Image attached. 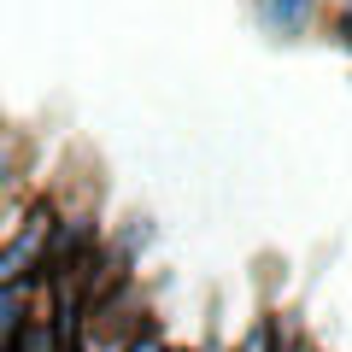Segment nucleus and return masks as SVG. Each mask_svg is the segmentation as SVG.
<instances>
[{"label":"nucleus","instance_id":"7ed1b4c3","mask_svg":"<svg viewBox=\"0 0 352 352\" xmlns=\"http://www.w3.org/2000/svg\"><path fill=\"white\" fill-rule=\"evenodd\" d=\"M129 352H164V340H159V335H147V340H135Z\"/></svg>","mask_w":352,"mask_h":352},{"label":"nucleus","instance_id":"f03ea898","mask_svg":"<svg viewBox=\"0 0 352 352\" xmlns=\"http://www.w3.org/2000/svg\"><path fill=\"white\" fill-rule=\"evenodd\" d=\"M12 335H18V300L0 288V340H12Z\"/></svg>","mask_w":352,"mask_h":352},{"label":"nucleus","instance_id":"f257e3e1","mask_svg":"<svg viewBox=\"0 0 352 352\" xmlns=\"http://www.w3.org/2000/svg\"><path fill=\"white\" fill-rule=\"evenodd\" d=\"M258 18L276 30V36H300L305 18H311V0H258Z\"/></svg>","mask_w":352,"mask_h":352}]
</instances>
